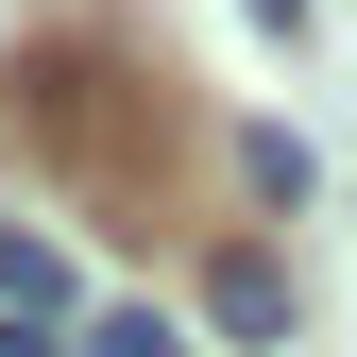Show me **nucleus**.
Returning a JSON list of instances; mask_svg holds the SVG:
<instances>
[{
    "instance_id": "nucleus-1",
    "label": "nucleus",
    "mask_w": 357,
    "mask_h": 357,
    "mask_svg": "<svg viewBox=\"0 0 357 357\" xmlns=\"http://www.w3.org/2000/svg\"><path fill=\"white\" fill-rule=\"evenodd\" d=\"M204 324L273 357V340H289V255H255V238H238V255H221V273H204Z\"/></svg>"
},
{
    "instance_id": "nucleus-4",
    "label": "nucleus",
    "mask_w": 357,
    "mask_h": 357,
    "mask_svg": "<svg viewBox=\"0 0 357 357\" xmlns=\"http://www.w3.org/2000/svg\"><path fill=\"white\" fill-rule=\"evenodd\" d=\"M238 170H255L273 204H306V137H289V119H255V137H238Z\"/></svg>"
},
{
    "instance_id": "nucleus-2",
    "label": "nucleus",
    "mask_w": 357,
    "mask_h": 357,
    "mask_svg": "<svg viewBox=\"0 0 357 357\" xmlns=\"http://www.w3.org/2000/svg\"><path fill=\"white\" fill-rule=\"evenodd\" d=\"M0 306H17V324H52V306H68V255L17 238V221H0Z\"/></svg>"
},
{
    "instance_id": "nucleus-3",
    "label": "nucleus",
    "mask_w": 357,
    "mask_h": 357,
    "mask_svg": "<svg viewBox=\"0 0 357 357\" xmlns=\"http://www.w3.org/2000/svg\"><path fill=\"white\" fill-rule=\"evenodd\" d=\"M85 357H188V324H170V306H102V324H85Z\"/></svg>"
},
{
    "instance_id": "nucleus-5",
    "label": "nucleus",
    "mask_w": 357,
    "mask_h": 357,
    "mask_svg": "<svg viewBox=\"0 0 357 357\" xmlns=\"http://www.w3.org/2000/svg\"><path fill=\"white\" fill-rule=\"evenodd\" d=\"M0 357H52V340H34V324H17V306H0Z\"/></svg>"
}]
</instances>
